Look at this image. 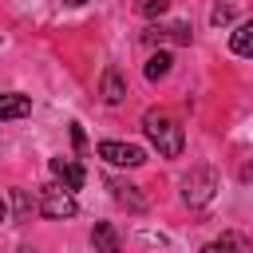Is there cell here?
<instances>
[{"mask_svg":"<svg viewBox=\"0 0 253 253\" xmlns=\"http://www.w3.org/2000/svg\"><path fill=\"white\" fill-rule=\"evenodd\" d=\"M142 130H146V138L154 142V150H158L162 158H178L182 146H186L182 126H178L166 111H146V115H142Z\"/></svg>","mask_w":253,"mask_h":253,"instance_id":"6da1fadb","label":"cell"},{"mask_svg":"<svg viewBox=\"0 0 253 253\" xmlns=\"http://www.w3.org/2000/svg\"><path fill=\"white\" fill-rule=\"evenodd\" d=\"M40 213L51 217V221H63V217H75L79 213V202H75V194L67 186L47 182V186H40Z\"/></svg>","mask_w":253,"mask_h":253,"instance_id":"7a4b0ae2","label":"cell"},{"mask_svg":"<svg viewBox=\"0 0 253 253\" xmlns=\"http://www.w3.org/2000/svg\"><path fill=\"white\" fill-rule=\"evenodd\" d=\"M213 186H217V174L206 170V166H198V170H190V178L182 182V198H186L190 206H206V202L213 198Z\"/></svg>","mask_w":253,"mask_h":253,"instance_id":"3957f363","label":"cell"},{"mask_svg":"<svg viewBox=\"0 0 253 253\" xmlns=\"http://www.w3.org/2000/svg\"><path fill=\"white\" fill-rule=\"evenodd\" d=\"M95 150H99V158L111 162V166H142V162H146V150L134 146V142H111V138H107V142H99Z\"/></svg>","mask_w":253,"mask_h":253,"instance_id":"277c9868","label":"cell"},{"mask_svg":"<svg viewBox=\"0 0 253 253\" xmlns=\"http://www.w3.org/2000/svg\"><path fill=\"white\" fill-rule=\"evenodd\" d=\"M51 178H55L59 186H67V190H79L87 174H83V166L71 162V158H51Z\"/></svg>","mask_w":253,"mask_h":253,"instance_id":"5b68a950","label":"cell"},{"mask_svg":"<svg viewBox=\"0 0 253 253\" xmlns=\"http://www.w3.org/2000/svg\"><path fill=\"white\" fill-rule=\"evenodd\" d=\"M24 115H32V99L20 95V91H4L0 95V123L4 119H24Z\"/></svg>","mask_w":253,"mask_h":253,"instance_id":"8992f818","label":"cell"},{"mask_svg":"<svg viewBox=\"0 0 253 253\" xmlns=\"http://www.w3.org/2000/svg\"><path fill=\"white\" fill-rule=\"evenodd\" d=\"M91 245H95V253H119V249H123V245H119V233H115L111 221H95V229H91Z\"/></svg>","mask_w":253,"mask_h":253,"instance_id":"52a82bcc","label":"cell"},{"mask_svg":"<svg viewBox=\"0 0 253 253\" xmlns=\"http://www.w3.org/2000/svg\"><path fill=\"white\" fill-rule=\"evenodd\" d=\"M99 91H103V99H107V103H123V95H126V83H123L119 67H107V71H103V83H99Z\"/></svg>","mask_w":253,"mask_h":253,"instance_id":"ba28073f","label":"cell"},{"mask_svg":"<svg viewBox=\"0 0 253 253\" xmlns=\"http://www.w3.org/2000/svg\"><path fill=\"white\" fill-rule=\"evenodd\" d=\"M229 47H233V55H253V20L237 24V32H229Z\"/></svg>","mask_w":253,"mask_h":253,"instance_id":"9c48e42d","label":"cell"},{"mask_svg":"<svg viewBox=\"0 0 253 253\" xmlns=\"http://www.w3.org/2000/svg\"><path fill=\"white\" fill-rule=\"evenodd\" d=\"M190 24H166V28H150V40H170V43H190Z\"/></svg>","mask_w":253,"mask_h":253,"instance_id":"30bf717a","label":"cell"},{"mask_svg":"<svg viewBox=\"0 0 253 253\" xmlns=\"http://www.w3.org/2000/svg\"><path fill=\"white\" fill-rule=\"evenodd\" d=\"M170 63H174V59H170V51H154V55L146 59V79H150V83L166 79V75H170Z\"/></svg>","mask_w":253,"mask_h":253,"instance_id":"8fae6325","label":"cell"},{"mask_svg":"<svg viewBox=\"0 0 253 253\" xmlns=\"http://www.w3.org/2000/svg\"><path fill=\"white\" fill-rule=\"evenodd\" d=\"M111 190H115V198H119L123 206H130V210H146V198H142V194H134L138 186H126V182H111Z\"/></svg>","mask_w":253,"mask_h":253,"instance_id":"7c38bea8","label":"cell"},{"mask_svg":"<svg viewBox=\"0 0 253 253\" xmlns=\"http://www.w3.org/2000/svg\"><path fill=\"white\" fill-rule=\"evenodd\" d=\"M229 20H233V0H217L213 12H210V24L221 28V24H229Z\"/></svg>","mask_w":253,"mask_h":253,"instance_id":"4fadbf2b","label":"cell"},{"mask_svg":"<svg viewBox=\"0 0 253 253\" xmlns=\"http://www.w3.org/2000/svg\"><path fill=\"white\" fill-rule=\"evenodd\" d=\"M12 198H16V217H28L32 210H40V206H32V198L24 190H12Z\"/></svg>","mask_w":253,"mask_h":253,"instance_id":"5bb4252c","label":"cell"},{"mask_svg":"<svg viewBox=\"0 0 253 253\" xmlns=\"http://www.w3.org/2000/svg\"><path fill=\"white\" fill-rule=\"evenodd\" d=\"M202 253H237V245H233V237H221V241H210Z\"/></svg>","mask_w":253,"mask_h":253,"instance_id":"9a60e30c","label":"cell"},{"mask_svg":"<svg viewBox=\"0 0 253 253\" xmlns=\"http://www.w3.org/2000/svg\"><path fill=\"white\" fill-rule=\"evenodd\" d=\"M162 12H166V0H146V4H142V16H146V20H154V16H162Z\"/></svg>","mask_w":253,"mask_h":253,"instance_id":"2e32d148","label":"cell"},{"mask_svg":"<svg viewBox=\"0 0 253 253\" xmlns=\"http://www.w3.org/2000/svg\"><path fill=\"white\" fill-rule=\"evenodd\" d=\"M71 142H75V146H83V126H79V123H71Z\"/></svg>","mask_w":253,"mask_h":253,"instance_id":"e0dca14e","label":"cell"},{"mask_svg":"<svg viewBox=\"0 0 253 253\" xmlns=\"http://www.w3.org/2000/svg\"><path fill=\"white\" fill-rule=\"evenodd\" d=\"M0 221H8V202L0 198Z\"/></svg>","mask_w":253,"mask_h":253,"instance_id":"ac0fdd59","label":"cell"},{"mask_svg":"<svg viewBox=\"0 0 253 253\" xmlns=\"http://www.w3.org/2000/svg\"><path fill=\"white\" fill-rule=\"evenodd\" d=\"M63 4H71V8H79V4H87V0H63Z\"/></svg>","mask_w":253,"mask_h":253,"instance_id":"d6986e66","label":"cell"}]
</instances>
